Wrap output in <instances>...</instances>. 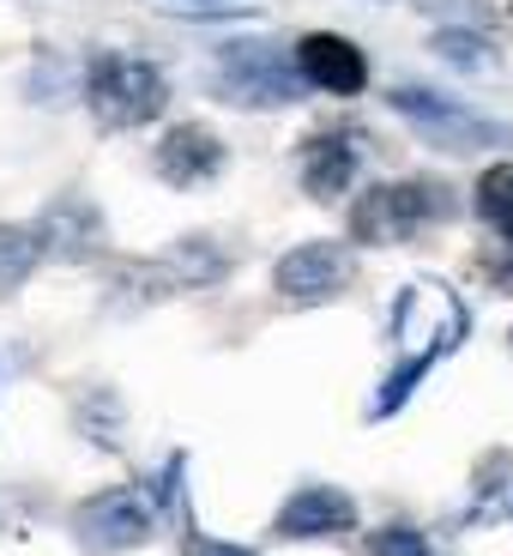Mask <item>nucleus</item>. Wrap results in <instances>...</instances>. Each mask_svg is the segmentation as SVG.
<instances>
[{
    "instance_id": "f257e3e1",
    "label": "nucleus",
    "mask_w": 513,
    "mask_h": 556,
    "mask_svg": "<svg viewBox=\"0 0 513 556\" xmlns=\"http://www.w3.org/2000/svg\"><path fill=\"white\" fill-rule=\"evenodd\" d=\"M453 218V194L447 181H387V188H369L350 212V237L357 242H405L429 224Z\"/></svg>"
},
{
    "instance_id": "f03ea898",
    "label": "nucleus",
    "mask_w": 513,
    "mask_h": 556,
    "mask_svg": "<svg viewBox=\"0 0 513 556\" xmlns=\"http://www.w3.org/2000/svg\"><path fill=\"white\" fill-rule=\"evenodd\" d=\"M223 273H230V261H223L218 249L181 242V249H164L139 266H121V273L110 278V303L115 308H145V303H164L169 291H206Z\"/></svg>"
},
{
    "instance_id": "7ed1b4c3",
    "label": "nucleus",
    "mask_w": 513,
    "mask_h": 556,
    "mask_svg": "<svg viewBox=\"0 0 513 556\" xmlns=\"http://www.w3.org/2000/svg\"><path fill=\"white\" fill-rule=\"evenodd\" d=\"M303 85H308L303 67L284 61L272 42H260V37L223 42L218 49V79H211V91L230 98V103H242V110H278V103H296Z\"/></svg>"
},
{
    "instance_id": "20e7f679",
    "label": "nucleus",
    "mask_w": 513,
    "mask_h": 556,
    "mask_svg": "<svg viewBox=\"0 0 513 556\" xmlns=\"http://www.w3.org/2000/svg\"><path fill=\"white\" fill-rule=\"evenodd\" d=\"M85 98L103 127H145L169 103V85L145 55H98L85 73Z\"/></svg>"
},
{
    "instance_id": "39448f33",
    "label": "nucleus",
    "mask_w": 513,
    "mask_h": 556,
    "mask_svg": "<svg viewBox=\"0 0 513 556\" xmlns=\"http://www.w3.org/2000/svg\"><path fill=\"white\" fill-rule=\"evenodd\" d=\"M393 110L429 139V146H441V152H489V146H508L513 139L508 127L484 122L477 110L441 98V91H429V85H399V91H393Z\"/></svg>"
},
{
    "instance_id": "423d86ee",
    "label": "nucleus",
    "mask_w": 513,
    "mask_h": 556,
    "mask_svg": "<svg viewBox=\"0 0 513 556\" xmlns=\"http://www.w3.org/2000/svg\"><path fill=\"white\" fill-rule=\"evenodd\" d=\"M73 532H79L91 551H127V544H139L152 532V515H145V502H139L133 490H103V496H91L79 515H73Z\"/></svg>"
},
{
    "instance_id": "0eeeda50",
    "label": "nucleus",
    "mask_w": 513,
    "mask_h": 556,
    "mask_svg": "<svg viewBox=\"0 0 513 556\" xmlns=\"http://www.w3.org/2000/svg\"><path fill=\"white\" fill-rule=\"evenodd\" d=\"M296 67H303L308 85L338 91V98H357L362 85H369V61H362V49L345 42V37H333V30H315V37L296 42Z\"/></svg>"
},
{
    "instance_id": "6e6552de",
    "label": "nucleus",
    "mask_w": 513,
    "mask_h": 556,
    "mask_svg": "<svg viewBox=\"0 0 513 556\" xmlns=\"http://www.w3.org/2000/svg\"><path fill=\"white\" fill-rule=\"evenodd\" d=\"M350 285V254L333 249V242H308V249H291L278 261V291L291 303H320Z\"/></svg>"
},
{
    "instance_id": "1a4fd4ad",
    "label": "nucleus",
    "mask_w": 513,
    "mask_h": 556,
    "mask_svg": "<svg viewBox=\"0 0 513 556\" xmlns=\"http://www.w3.org/2000/svg\"><path fill=\"white\" fill-rule=\"evenodd\" d=\"M223 139L211 134V127L200 122H181L176 134H164V146H157V176L176 181V188H200V181H211L223 169Z\"/></svg>"
},
{
    "instance_id": "9d476101",
    "label": "nucleus",
    "mask_w": 513,
    "mask_h": 556,
    "mask_svg": "<svg viewBox=\"0 0 513 556\" xmlns=\"http://www.w3.org/2000/svg\"><path fill=\"white\" fill-rule=\"evenodd\" d=\"M357 139L350 134H315L303 146V188L315 200H338L350 188V181H357Z\"/></svg>"
},
{
    "instance_id": "9b49d317",
    "label": "nucleus",
    "mask_w": 513,
    "mask_h": 556,
    "mask_svg": "<svg viewBox=\"0 0 513 556\" xmlns=\"http://www.w3.org/2000/svg\"><path fill=\"white\" fill-rule=\"evenodd\" d=\"M350 527H357V502L338 496V490H303L278 515V539H326V532H350Z\"/></svg>"
},
{
    "instance_id": "f8f14e48",
    "label": "nucleus",
    "mask_w": 513,
    "mask_h": 556,
    "mask_svg": "<svg viewBox=\"0 0 513 556\" xmlns=\"http://www.w3.org/2000/svg\"><path fill=\"white\" fill-rule=\"evenodd\" d=\"M42 237H49V254L61 261H85V254L103 249V218L91 200H61V206L42 212Z\"/></svg>"
},
{
    "instance_id": "ddd939ff",
    "label": "nucleus",
    "mask_w": 513,
    "mask_h": 556,
    "mask_svg": "<svg viewBox=\"0 0 513 556\" xmlns=\"http://www.w3.org/2000/svg\"><path fill=\"white\" fill-rule=\"evenodd\" d=\"M42 254H49L42 218H37V224H0V296H13Z\"/></svg>"
},
{
    "instance_id": "4468645a",
    "label": "nucleus",
    "mask_w": 513,
    "mask_h": 556,
    "mask_svg": "<svg viewBox=\"0 0 513 556\" xmlns=\"http://www.w3.org/2000/svg\"><path fill=\"white\" fill-rule=\"evenodd\" d=\"M477 212H484V224H496L501 237H513V164H496L477 181Z\"/></svg>"
},
{
    "instance_id": "2eb2a0df",
    "label": "nucleus",
    "mask_w": 513,
    "mask_h": 556,
    "mask_svg": "<svg viewBox=\"0 0 513 556\" xmlns=\"http://www.w3.org/2000/svg\"><path fill=\"white\" fill-rule=\"evenodd\" d=\"M435 49H441L447 61H459V67H484V61H496V49H489L484 37H465V30H441Z\"/></svg>"
},
{
    "instance_id": "dca6fc26",
    "label": "nucleus",
    "mask_w": 513,
    "mask_h": 556,
    "mask_svg": "<svg viewBox=\"0 0 513 556\" xmlns=\"http://www.w3.org/2000/svg\"><path fill=\"white\" fill-rule=\"evenodd\" d=\"M369 551H375V556H429V544L416 539L411 527H387V532H375Z\"/></svg>"
},
{
    "instance_id": "f3484780",
    "label": "nucleus",
    "mask_w": 513,
    "mask_h": 556,
    "mask_svg": "<svg viewBox=\"0 0 513 556\" xmlns=\"http://www.w3.org/2000/svg\"><path fill=\"white\" fill-rule=\"evenodd\" d=\"M484 273L496 278V285H513V261H484Z\"/></svg>"
},
{
    "instance_id": "a211bd4d",
    "label": "nucleus",
    "mask_w": 513,
    "mask_h": 556,
    "mask_svg": "<svg viewBox=\"0 0 513 556\" xmlns=\"http://www.w3.org/2000/svg\"><path fill=\"white\" fill-rule=\"evenodd\" d=\"M200 556H248V551H236V544H200Z\"/></svg>"
}]
</instances>
